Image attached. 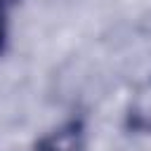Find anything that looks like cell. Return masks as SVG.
I'll use <instances>...</instances> for the list:
<instances>
[{
  "instance_id": "6da1fadb",
  "label": "cell",
  "mask_w": 151,
  "mask_h": 151,
  "mask_svg": "<svg viewBox=\"0 0 151 151\" xmlns=\"http://www.w3.org/2000/svg\"><path fill=\"white\" fill-rule=\"evenodd\" d=\"M130 123L139 130H151V78L142 83L130 104Z\"/></svg>"
},
{
  "instance_id": "7a4b0ae2",
  "label": "cell",
  "mask_w": 151,
  "mask_h": 151,
  "mask_svg": "<svg viewBox=\"0 0 151 151\" xmlns=\"http://www.w3.org/2000/svg\"><path fill=\"white\" fill-rule=\"evenodd\" d=\"M38 151H83L80 130L76 125H66V127L54 130L47 139H42Z\"/></svg>"
}]
</instances>
